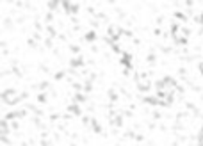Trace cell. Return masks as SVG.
Returning a JSON list of instances; mask_svg holds the SVG:
<instances>
[{
  "label": "cell",
  "instance_id": "cell-1",
  "mask_svg": "<svg viewBox=\"0 0 203 146\" xmlns=\"http://www.w3.org/2000/svg\"><path fill=\"white\" fill-rule=\"evenodd\" d=\"M2 100L7 103V105L14 103L16 102V91H14V89H9V91H6V93H2Z\"/></svg>",
  "mask_w": 203,
  "mask_h": 146
},
{
  "label": "cell",
  "instance_id": "cell-2",
  "mask_svg": "<svg viewBox=\"0 0 203 146\" xmlns=\"http://www.w3.org/2000/svg\"><path fill=\"white\" fill-rule=\"evenodd\" d=\"M130 59H132V57L128 55L127 52H123V57H121V64H123V66H127L128 69H130V66H132V62H130Z\"/></svg>",
  "mask_w": 203,
  "mask_h": 146
}]
</instances>
